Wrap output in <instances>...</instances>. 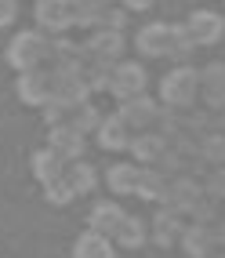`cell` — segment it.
Wrapping results in <instances>:
<instances>
[{"label":"cell","instance_id":"obj_1","mask_svg":"<svg viewBox=\"0 0 225 258\" xmlns=\"http://www.w3.org/2000/svg\"><path fill=\"white\" fill-rule=\"evenodd\" d=\"M157 102L160 109L171 113H189L200 106V77L196 66H171L157 84Z\"/></svg>","mask_w":225,"mask_h":258},{"label":"cell","instance_id":"obj_2","mask_svg":"<svg viewBox=\"0 0 225 258\" xmlns=\"http://www.w3.org/2000/svg\"><path fill=\"white\" fill-rule=\"evenodd\" d=\"M44 47H47V37L37 29H22V33H15L11 44H8V66L15 73H33V70H40V62H44Z\"/></svg>","mask_w":225,"mask_h":258},{"label":"cell","instance_id":"obj_3","mask_svg":"<svg viewBox=\"0 0 225 258\" xmlns=\"http://www.w3.org/2000/svg\"><path fill=\"white\" fill-rule=\"evenodd\" d=\"M182 29L196 47H211V44H218L225 37V15L214 11V8H196V11H189Z\"/></svg>","mask_w":225,"mask_h":258},{"label":"cell","instance_id":"obj_4","mask_svg":"<svg viewBox=\"0 0 225 258\" xmlns=\"http://www.w3.org/2000/svg\"><path fill=\"white\" fill-rule=\"evenodd\" d=\"M145 84H149V73H145V66L142 62H134V58H120L113 66V80H109V95L116 102H124V98H134V95H145Z\"/></svg>","mask_w":225,"mask_h":258},{"label":"cell","instance_id":"obj_5","mask_svg":"<svg viewBox=\"0 0 225 258\" xmlns=\"http://www.w3.org/2000/svg\"><path fill=\"white\" fill-rule=\"evenodd\" d=\"M116 116L127 124L131 135H142V131H153V124H157L160 102L153 98V95H134V98H124L116 106Z\"/></svg>","mask_w":225,"mask_h":258},{"label":"cell","instance_id":"obj_6","mask_svg":"<svg viewBox=\"0 0 225 258\" xmlns=\"http://www.w3.org/2000/svg\"><path fill=\"white\" fill-rule=\"evenodd\" d=\"M203 200V182L193 178V175H178V178H167V193H164V204L160 208L175 211V215H189L193 211V204Z\"/></svg>","mask_w":225,"mask_h":258},{"label":"cell","instance_id":"obj_7","mask_svg":"<svg viewBox=\"0 0 225 258\" xmlns=\"http://www.w3.org/2000/svg\"><path fill=\"white\" fill-rule=\"evenodd\" d=\"M124 47H127V37L124 33H109V29H95L91 37H84L80 51L88 62H120L124 58Z\"/></svg>","mask_w":225,"mask_h":258},{"label":"cell","instance_id":"obj_8","mask_svg":"<svg viewBox=\"0 0 225 258\" xmlns=\"http://www.w3.org/2000/svg\"><path fill=\"white\" fill-rule=\"evenodd\" d=\"M196 77H200V106L207 113H221L225 109V62L200 66Z\"/></svg>","mask_w":225,"mask_h":258},{"label":"cell","instance_id":"obj_9","mask_svg":"<svg viewBox=\"0 0 225 258\" xmlns=\"http://www.w3.org/2000/svg\"><path fill=\"white\" fill-rule=\"evenodd\" d=\"M51 102H58V106L69 109V113L77 106H84V102H91L84 73H51Z\"/></svg>","mask_w":225,"mask_h":258},{"label":"cell","instance_id":"obj_10","mask_svg":"<svg viewBox=\"0 0 225 258\" xmlns=\"http://www.w3.org/2000/svg\"><path fill=\"white\" fill-rule=\"evenodd\" d=\"M33 15H37V26H40L44 37H62V33L73 29L69 0H40V4L33 8Z\"/></svg>","mask_w":225,"mask_h":258},{"label":"cell","instance_id":"obj_11","mask_svg":"<svg viewBox=\"0 0 225 258\" xmlns=\"http://www.w3.org/2000/svg\"><path fill=\"white\" fill-rule=\"evenodd\" d=\"M171 40H175V22H149V26L138 29L134 47L142 51L145 58H167Z\"/></svg>","mask_w":225,"mask_h":258},{"label":"cell","instance_id":"obj_12","mask_svg":"<svg viewBox=\"0 0 225 258\" xmlns=\"http://www.w3.org/2000/svg\"><path fill=\"white\" fill-rule=\"evenodd\" d=\"M47 149L55 153L62 164H73V160H84V153H88V139L65 124V127L47 131Z\"/></svg>","mask_w":225,"mask_h":258},{"label":"cell","instance_id":"obj_13","mask_svg":"<svg viewBox=\"0 0 225 258\" xmlns=\"http://www.w3.org/2000/svg\"><path fill=\"white\" fill-rule=\"evenodd\" d=\"M124 218H127V211L120 208L116 200H95L88 208V229L113 240V233L120 229V222H124Z\"/></svg>","mask_w":225,"mask_h":258},{"label":"cell","instance_id":"obj_14","mask_svg":"<svg viewBox=\"0 0 225 258\" xmlns=\"http://www.w3.org/2000/svg\"><path fill=\"white\" fill-rule=\"evenodd\" d=\"M15 95H19L26 106L44 109L47 102H51V73H44V70L22 73V77H19V84H15Z\"/></svg>","mask_w":225,"mask_h":258},{"label":"cell","instance_id":"obj_15","mask_svg":"<svg viewBox=\"0 0 225 258\" xmlns=\"http://www.w3.org/2000/svg\"><path fill=\"white\" fill-rule=\"evenodd\" d=\"M164 149H167V142L160 139L157 131H142V135H131V142H127V160H131L134 167H153Z\"/></svg>","mask_w":225,"mask_h":258},{"label":"cell","instance_id":"obj_16","mask_svg":"<svg viewBox=\"0 0 225 258\" xmlns=\"http://www.w3.org/2000/svg\"><path fill=\"white\" fill-rule=\"evenodd\" d=\"M182 229H185V218L175 215V211H167V208H160L157 215H153L149 240H153L157 247H175V244H178V236H182Z\"/></svg>","mask_w":225,"mask_h":258},{"label":"cell","instance_id":"obj_17","mask_svg":"<svg viewBox=\"0 0 225 258\" xmlns=\"http://www.w3.org/2000/svg\"><path fill=\"white\" fill-rule=\"evenodd\" d=\"M95 139H98V149H106V153H127L131 131H127V124H124L116 113H109V116H102Z\"/></svg>","mask_w":225,"mask_h":258},{"label":"cell","instance_id":"obj_18","mask_svg":"<svg viewBox=\"0 0 225 258\" xmlns=\"http://www.w3.org/2000/svg\"><path fill=\"white\" fill-rule=\"evenodd\" d=\"M138 171H142V167H134L131 160H116L106 175H102V182H106V189H109L113 197H134Z\"/></svg>","mask_w":225,"mask_h":258},{"label":"cell","instance_id":"obj_19","mask_svg":"<svg viewBox=\"0 0 225 258\" xmlns=\"http://www.w3.org/2000/svg\"><path fill=\"white\" fill-rule=\"evenodd\" d=\"M149 244V226L138 215H127L120 222V229L113 233V247H124V251H138Z\"/></svg>","mask_w":225,"mask_h":258},{"label":"cell","instance_id":"obj_20","mask_svg":"<svg viewBox=\"0 0 225 258\" xmlns=\"http://www.w3.org/2000/svg\"><path fill=\"white\" fill-rule=\"evenodd\" d=\"M65 182L73 185V193L77 197H88V193H95L98 189V167L95 164H88V160H73V164H65Z\"/></svg>","mask_w":225,"mask_h":258},{"label":"cell","instance_id":"obj_21","mask_svg":"<svg viewBox=\"0 0 225 258\" xmlns=\"http://www.w3.org/2000/svg\"><path fill=\"white\" fill-rule=\"evenodd\" d=\"M178 247L185 251V258H211L214 254V240L211 229H200V226H185L178 236Z\"/></svg>","mask_w":225,"mask_h":258},{"label":"cell","instance_id":"obj_22","mask_svg":"<svg viewBox=\"0 0 225 258\" xmlns=\"http://www.w3.org/2000/svg\"><path fill=\"white\" fill-rule=\"evenodd\" d=\"M73 258H116V247L109 236H98L91 229H84L73 244Z\"/></svg>","mask_w":225,"mask_h":258},{"label":"cell","instance_id":"obj_23","mask_svg":"<svg viewBox=\"0 0 225 258\" xmlns=\"http://www.w3.org/2000/svg\"><path fill=\"white\" fill-rule=\"evenodd\" d=\"M164 193H167V178L153 167H142L138 171V185H134V197L145 200V204H164Z\"/></svg>","mask_w":225,"mask_h":258},{"label":"cell","instance_id":"obj_24","mask_svg":"<svg viewBox=\"0 0 225 258\" xmlns=\"http://www.w3.org/2000/svg\"><path fill=\"white\" fill-rule=\"evenodd\" d=\"M178 116H182V135H185V139H193V142L207 139V135L214 131V113H207L203 106L189 109V113H178Z\"/></svg>","mask_w":225,"mask_h":258},{"label":"cell","instance_id":"obj_25","mask_svg":"<svg viewBox=\"0 0 225 258\" xmlns=\"http://www.w3.org/2000/svg\"><path fill=\"white\" fill-rule=\"evenodd\" d=\"M29 167H33V175H37V182H40V185L55 182V178L62 175V171H65V164H62V160H58L47 146H44V149H37V153L29 157Z\"/></svg>","mask_w":225,"mask_h":258},{"label":"cell","instance_id":"obj_26","mask_svg":"<svg viewBox=\"0 0 225 258\" xmlns=\"http://www.w3.org/2000/svg\"><path fill=\"white\" fill-rule=\"evenodd\" d=\"M69 11H73V26L95 33L102 26V15H106V4H98V0H73L69 4Z\"/></svg>","mask_w":225,"mask_h":258},{"label":"cell","instance_id":"obj_27","mask_svg":"<svg viewBox=\"0 0 225 258\" xmlns=\"http://www.w3.org/2000/svg\"><path fill=\"white\" fill-rule=\"evenodd\" d=\"M102 116H106V113H102V109L95 106V102H84V106H77L73 113H69V127L80 131L84 139H88V135H95V131H98Z\"/></svg>","mask_w":225,"mask_h":258},{"label":"cell","instance_id":"obj_28","mask_svg":"<svg viewBox=\"0 0 225 258\" xmlns=\"http://www.w3.org/2000/svg\"><path fill=\"white\" fill-rule=\"evenodd\" d=\"M109 80H113V62H88V66H84V84H88V95L109 91Z\"/></svg>","mask_w":225,"mask_h":258},{"label":"cell","instance_id":"obj_29","mask_svg":"<svg viewBox=\"0 0 225 258\" xmlns=\"http://www.w3.org/2000/svg\"><path fill=\"white\" fill-rule=\"evenodd\" d=\"M193 55H196V44L185 37L182 22H175V40H171V51H167V62L171 66H193Z\"/></svg>","mask_w":225,"mask_h":258},{"label":"cell","instance_id":"obj_30","mask_svg":"<svg viewBox=\"0 0 225 258\" xmlns=\"http://www.w3.org/2000/svg\"><path fill=\"white\" fill-rule=\"evenodd\" d=\"M185 218H189V226L211 229L214 222L221 218V204H214V200H207V197H203V200H196V204H193V211H189Z\"/></svg>","mask_w":225,"mask_h":258},{"label":"cell","instance_id":"obj_31","mask_svg":"<svg viewBox=\"0 0 225 258\" xmlns=\"http://www.w3.org/2000/svg\"><path fill=\"white\" fill-rule=\"evenodd\" d=\"M200 157L207 167H225V135L211 131L207 139H200Z\"/></svg>","mask_w":225,"mask_h":258},{"label":"cell","instance_id":"obj_32","mask_svg":"<svg viewBox=\"0 0 225 258\" xmlns=\"http://www.w3.org/2000/svg\"><path fill=\"white\" fill-rule=\"evenodd\" d=\"M153 171H160L164 178H178V175H185V160H182L178 153H175V149L167 146V149L160 153V157H157V164H153Z\"/></svg>","mask_w":225,"mask_h":258},{"label":"cell","instance_id":"obj_33","mask_svg":"<svg viewBox=\"0 0 225 258\" xmlns=\"http://www.w3.org/2000/svg\"><path fill=\"white\" fill-rule=\"evenodd\" d=\"M44 197H47V204H58V208H65V204L77 200V193H73V185L65 182V175H58L55 182H47L44 185Z\"/></svg>","mask_w":225,"mask_h":258},{"label":"cell","instance_id":"obj_34","mask_svg":"<svg viewBox=\"0 0 225 258\" xmlns=\"http://www.w3.org/2000/svg\"><path fill=\"white\" fill-rule=\"evenodd\" d=\"M203 197L214 204H225V167H211L203 175Z\"/></svg>","mask_w":225,"mask_h":258},{"label":"cell","instance_id":"obj_35","mask_svg":"<svg viewBox=\"0 0 225 258\" xmlns=\"http://www.w3.org/2000/svg\"><path fill=\"white\" fill-rule=\"evenodd\" d=\"M153 131H157L164 142L178 139V131H182V116H178V113H171V109H160V116H157V124H153Z\"/></svg>","mask_w":225,"mask_h":258},{"label":"cell","instance_id":"obj_36","mask_svg":"<svg viewBox=\"0 0 225 258\" xmlns=\"http://www.w3.org/2000/svg\"><path fill=\"white\" fill-rule=\"evenodd\" d=\"M124 22H127V11L124 4H106V15H102V26L98 29H109V33H124Z\"/></svg>","mask_w":225,"mask_h":258},{"label":"cell","instance_id":"obj_37","mask_svg":"<svg viewBox=\"0 0 225 258\" xmlns=\"http://www.w3.org/2000/svg\"><path fill=\"white\" fill-rule=\"evenodd\" d=\"M40 113H44L47 131H55V127H65V124H69V109H62L58 102H47V106H44Z\"/></svg>","mask_w":225,"mask_h":258},{"label":"cell","instance_id":"obj_38","mask_svg":"<svg viewBox=\"0 0 225 258\" xmlns=\"http://www.w3.org/2000/svg\"><path fill=\"white\" fill-rule=\"evenodd\" d=\"M15 19H19V4H15V0H0V29L11 26Z\"/></svg>","mask_w":225,"mask_h":258},{"label":"cell","instance_id":"obj_39","mask_svg":"<svg viewBox=\"0 0 225 258\" xmlns=\"http://www.w3.org/2000/svg\"><path fill=\"white\" fill-rule=\"evenodd\" d=\"M211 240H214V251H225V218H218L211 226Z\"/></svg>","mask_w":225,"mask_h":258},{"label":"cell","instance_id":"obj_40","mask_svg":"<svg viewBox=\"0 0 225 258\" xmlns=\"http://www.w3.org/2000/svg\"><path fill=\"white\" fill-rule=\"evenodd\" d=\"M153 4H149V0H127V4H124V11H134V15H142V11H149Z\"/></svg>","mask_w":225,"mask_h":258},{"label":"cell","instance_id":"obj_41","mask_svg":"<svg viewBox=\"0 0 225 258\" xmlns=\"http://www.w3.org/2000/svg\"><path fill=\"white\" fill-rule=\"evenodd\" d=\"M214 131H218V135H225V109H221V113H214Z\"/></svg>","mask_w":225,"mask_h":258},{"label":"cell","instance_id":"obj_42","mask_svg":"<svg viewBox=\"0 0 225 258\" xmlns=\"http://www.w3.org/2000/svg\"><path fill=\"white\" fill-rule=\"evenodd\" d=\"M211 258H225V251H214V254H211Z\"/></svg>","mask_w":225,"mask_h":258}]
</instances>
